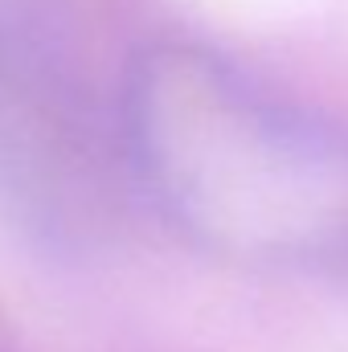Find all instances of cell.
Segmentation results:
<instances>
[{"label": "cell", "instance_id": "1", "mask_svg": "<svg viewBox=\"0 0 348 352\" xmlns=\"http://www.w3.org/2000/svg\"><path fill=\"white\" fill-rule=\"evenodd\" d=\"M135 184L201 250L270 270L348 266V131L201 50L148 54L123 94Z\"/></svg>", "mask_w": 348, "mask_h": 352}]
</instances>
